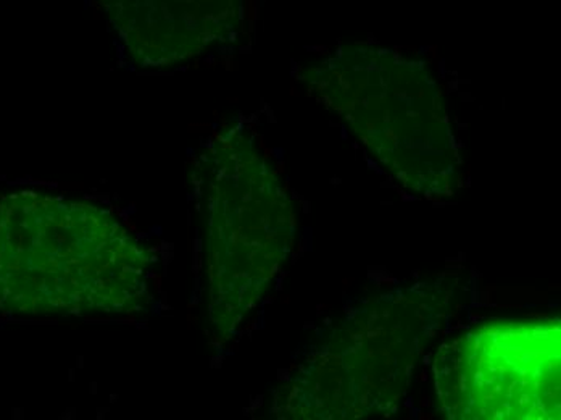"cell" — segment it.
<instances>
[{"label": "cell", "instance_id": "obj_1", "mask_svg": "<svg viewBox=\"0 0 561 420\" xmlns=\"http://www.w3.org/2000/svg\"><path fill=\"white\" fill-rule=\"evenodd\" d=\"M560 320L494 319L444 344L434 385L455 420H552L561 412Z\"/></svg>", "mask_w": 561, "mask_h": 420}, {"label": "cell", "instance_id": "obj_2", "mask_svg": "<svg viewBox=\"0 0 561 420\" xmlns=\"http://www.w3.org/2000/svg\"><path fill=\"white\" fill-rule=\"evenodd\" d=\"M439 296L433 288L386 296L334 333L313 388L321 418H365L389 411L405 395L443 317Z\"/></svg>", "mask_w": 561, "mask_h": 420}]
</instances>
